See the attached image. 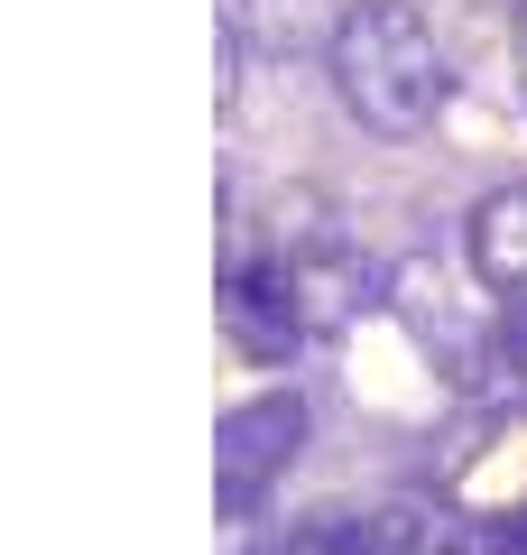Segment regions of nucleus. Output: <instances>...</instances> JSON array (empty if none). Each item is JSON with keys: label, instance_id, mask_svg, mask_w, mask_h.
I'll list each match as a JSON object with an SVG mask.
<instances>
[{"label": "nucleus", "instance_id": "nucleus-9", "mask_svg": "<svg viewBox=\"0 0 527 555\" xmlns=\"http://www.w3.org/2000/svg\"><path fill=\"white\" fill-rule=\"evenodd\" d=\"M416 555H490V537H453L445 528V537H416Z\"/></svg>", "mask_w": 527, "mask_h": 555}, {"label": "nucleus", "instance_id": "nucleus-1", "mask_svg": "<svg viewBox=\"0 0 527 555\" xmlns=\"http://www.w3.org/2000/svg\"><path fill=\"white\" fill-rule=\"evenodd\" d=\"M324 75L343 93V112L380 139L435 130V112L453 102V65L416 0H343L324 38Z\"/></svg>", "mask_w": 527, "mask_h": 555}, {"label": "nucleus", "instance_id": "nucleus-11", "mask_svg": "<svg viewBox=\"0 0 527 555\" xmlns=\"http://www.w3.org/2000/svg\"><path fill=\"white\" fill-rule=\"evenodd\" d=\"M509 65H518V93H527V20H518V47H509Z\"/></svg>", "mask_w": 527, "mask_h": 555}, {"label": "nucleus", "instance_id": "nucleus-4", "mask_svg": "<svg viewBox=\"0 0 527 555\" xmlns=\"http://www.w3.org/2000/svg\"><path fill=\"white\" fill-rule=\"evenodd\" d=\"M214 306H222L232 352H250L259 371H287L296 343H306V306H296V278H287V250H278V241L222 259V297Z\"/></svg>", "mask_w": 527, "mask_h": 555}, {"label": "nucleus", "instance_id": "nucleus-2", "mask_svg": "<svg viewBox=\"0 0 527 555\" xmlns=\"http://www.w3.org/2000/svg\"><path fill=\"white\" fill-rule=\"evenodd\" d=\"M481 287V278H472ZM453 269L435 259H408L389 278V315L408 324V343L435 361L445 389H490V352H500V297H472Z\"/></svg>", "mask_w": 527, "mask_h": 555}, {"label": "nucleus", "instance_id": "nucleus-7", "mask_svg": "<svg viewBox=\"0 0 527 555\" xmlns=\"http://www.w3.org/2000/svg\"><path fill=\"white\" fill-rule=\"evenodd\" d=\"M232 38L250 47V56L287 65L296 47L333 38V20H324V0H232Z\"/></svg>", "mask_w": 527, "mask_h": 555}, {"label": "nucleus", "instance_id": "nucleus-3", "mask_svg": "<svg viewBox=\"0 0 527 555\" xmlns=\"http://www.w3.org/2000/svg\"><path fill=\"white\" fill-rule=\"evenodd\" d=\"M306 426L314 416H306L296 389H259V398H241V408H222V426H214V518L250 528V518L269 509V491L296 473Z\"/></svg>", "mask_w": 527, "mask_h": 555}, {"label": "nucleus", "instance_id": "nucleus-10", "mask_svg": "<svg viewBox=\"0 0 527 555\" xmlns=\"http://www.w3.org/2000/svg\"><path fill=\"white\" fill-rule=\"evenodd\" d=\"M490 555H527V518H500V528H481Z\"/></svg>", "mask_w": 527, "mask_h": 555}, {"label": "nucleus", "instance_id": "nucleus-5", "mask_svg": "<svg viewBox=\"0 0 527 555\" xmlns=\"http://www.w3.org/2000/svg\"><path fill=\"white\" fill-rule=\"evenodd\" d=\"M278 250H287V278H296V306H306V334H343L351 315H371V306H389V278L371 250H351L343 232H278Z\"/></svg>", "mask_w": 527, "mask_h": 555}, {"label": "nucleus", "instance_id": "nucleus-6", "mask_svg": "<svg viewBox=\"0 0 527 555\" xmlns=\"http://www.w3.org/2000/svg\"><path fill=\"white\" fill-rule=\"evenodd\" d=\"M463 269L481 278V297H527V185H490L463 222Z\"/></svg>", "mask_w": 527, "mask_h": 555}, {"label": "nucleus", "instance_id": "nucleus-8", "mask_svg": "<svg viewBox=\"0 0 527 555\" xmlns=\"http://www.w3.org/2000/svg\"><path fill=\"white\" fill-rule=\"evenodd\" d=\"M490 389L527 398V297L500 306V352H490Z\"/></svg>", "mask_w": 527, "mask_h": 555}]
</instances>
